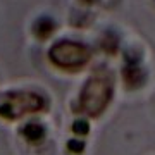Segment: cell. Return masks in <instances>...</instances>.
Wrapping results in <instances>:
<instances>
[{"label": "cell", "instance_id": "10", "mask_svg": "<svg viewBox=\"0 0 155 155\" xmlns=\"http://www.w3.org/2000/svg\"><path fill=\"white\" fill-rule=\"evenodd\" d=\"M81 2H83V4H91L93 0H81Z\"/></svg>", "mask_w": 155, "mask_h": 155}, {"label": "cell", "instance_id": "1", "mask_svg": "<svg viewBox=\"0 0 155 155\" xmlns=\"http://www.w3.org/2000/svg\"><path fill=\"white\" fill-rule=\"evenodd\" d=\"M116 95V79L110 69L100 67L93 71L84 81L79 91V110L90 117H98L107 110Z\"/></svg>", "mask_w": 155, "mask_h": 155}, {"label": "cell", "instance_id": "7", "mask_svg": "<svg viewBox=\"0 0 155 155\" xmlns=\"http://www.w3.org/2000/svg\"><path fill=\"white\" fill-rule=\"evenodd\" d=\"M117 45H119V38L114 31H107L102 38V48L105 50L107 54H116L117 52Z\"/></svg>", "mask_w": 155, "mask_h": 155}, {"label": "cell", "instance_id": "4", "mask_svg": "<svg viewBox=\"0 0 155 155\" xmlns=\"http://www.w3.org/2000/svg\"><path fill=\"white\" fill-rule=\"evenodd\" d=\"M148 79V72L141 64H124L122 67V81L127 90L143 88Z\"/></svg>", "mask_w": 155, "mask_h": 155}, {"label": "cell", "instance_id": "5", "mask_svg": "<svg viewBox=\"0 0 155 155\" xmlns=\"http://www.w3.org/2000/svg\"><path fill=\"white\" fill-rule=\"evenodd\" d=\"M21 136L26 140L28 143L40 145L45 138H47V127L38 121H29L21 127Z\"/></svg>", "mask_w": 155, "mask_h": 155}, {"label": "cell", "instance_id": "6", "mask_svg": "<svg viewBox=\"0 0 155 155\" xmlns=\"http://www.w3.org/2000/svg\"><path fill=\"white\" fill-rule=\"evenodd\" d=\"M55 28H57V22L54 21L52 17L50 16H41V17H38V19L35 21L33 33L38 40H47V38H50V36L54 35Z\"/></svg>", "mask_w": 155, "mask_h": 155}, {"label": "cell", "instance_id": "9", "mask_svg": "<svg viewBox=\"0 0 155 155\" xmlns=\"http://www.w3.org/2000/svg\"><path fill=\"white\" fill-rule=\"evenodd\" d=\"M67 150L74 155H81L86 150V143L83 140H69L67 141Z\"/></svg>", "mask_w": 155, "mask_h": 155}, {"label": "cell", "instance_id": "3", "mask_svg": "<svg viewBox=\"0 0 155 155\" xmlns=\"http://www.w3.org/2000/svg\"><path fill=\"white\" fill-rule=\"evenodd\" d=\"M50 62L66 72H78L81 71L91 59V48L81 41L72 40H61L50 47L48 50Z\"/></svg>", "mask_w": 155, "mask_h": 155}, {"label": "cell", "instance_id": "8", "mask_svg": "<svg viewBox=\"0 0 155 155\" xmlns=\"http://www.w3.org/2000/svg\"><path fill=\"white\" fill-rule=\"evenodd\" d=\"M71 129H72V133L79 134V136H86L90 133V122L86 119H76L72 122Z\"/></svg>", "mask_w": 155, "mask_h": 155}, {"label": "cell", "instance_id": "2", "mask_svg": "<svg viewBox=\"0 0 155 155\" xmlns=\"http://www.w3.org/2000/svg\"><path fill=\"white\" fill-rule=\"evenodd\" d=\"M50 100L31 90H9L0 93V119L19 121L29 114L47 112Z\"/></svg>", "mask_w": 155, "mask_h": 155}]
</instances>
